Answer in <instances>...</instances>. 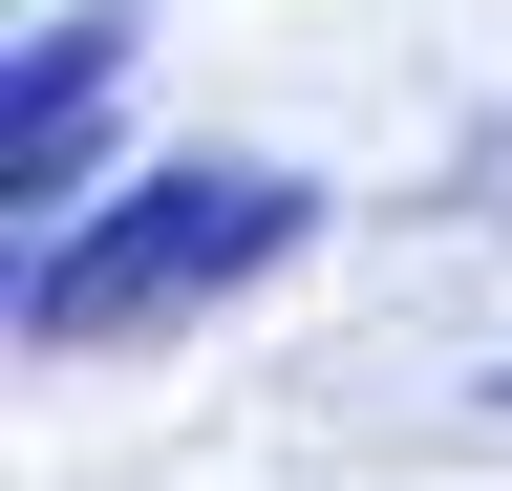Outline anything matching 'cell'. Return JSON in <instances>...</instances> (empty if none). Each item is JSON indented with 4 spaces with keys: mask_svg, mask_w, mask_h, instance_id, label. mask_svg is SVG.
<instances>
[{
    "mask_svg": "<svg viewBox=\"0 0 512 491\" xmlns=\"http://www.w3.org/2000/svg\"><path fill=\"white\" fill-rule=\"evenodd\" d=\"M448 214H491V235H512V107H491L470 150H448Z\"/></svg>",
    "mask_w": 512,
    "mask_h": 491,
    "instance_id": "cell-3",
    "label": "cell"
},
{
    "mask_svg": "<svg viewBox=\"0 0 512 491\" xmlns=\"http://www.w3.org/2000/svg\"><path fill=\"white\" fill-rule=\"evenodd\" d=\"M320 235V193L299 171H256V150H214V171H150V193H107L86 235H43L22 257V342H171V321H214V299H256Z\"/></svg>",
    "mask_w": 512,
    "mask_h": 491,
    "instance_id": "cell-1",
    "label": "cell"
},
{
    "mask_svg": "<svg viewBox=\"0 0 512 491\" xmlns=\"http://www.w3.org/2000/svg\"><path fill=\"white\" fill-rule=\"evenodd\" d=\"M107 86H128V22H43L22 65H0V193H86V150H107Z\"/></svg>",
    "mask_w": 512,
    "mask_h": 491,
    "instance_id": "cell-2",
    "label": "cell"
},
{
    "mask_svg": "<svg viewBox=\"0 0 512 491\" xmlns=\"http://www.w3.org/2000/svg\"><path fill=\"white\" fill-rule=\"evenodd\" d=\"M491 406H512V363H491Z\"/></svg>",
    "mask_w": 512,
    "mask_h": 491,
    "instance_id": "cell-4",
    "label": "cell"
}]
</instances>
